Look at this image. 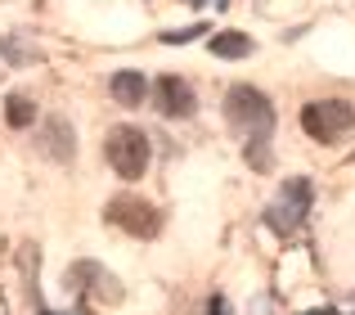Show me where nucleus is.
Returning a JSON list of instances; mask_svg holds the SVG:
<instances>
[{
    "label": "nucleus",
    "mask_w": 355,
    "mask_h": 315,
    "mask_svg": "<svg viewBox=\"0 0 355 315\" xmlns=\"http://www.w3.org/2000/svg\"><path fill=\"white\" fill-rule=\"evenodd\" d=\"M306 212H311V180L297 176V180H288L284 189H279V198H275V207L266 212V221L288 235V230H297L306 221Z\"/></svg>",
    "instance_id": "nucleus-5"
},
{
    "label": "nucleus",
    "mask_w": 355,
    "mask_h": 315,
    "mask_svg": "<svg viewBox=\"0 0 355 315\" xmlns=\"http://www.w3.org/2000/svg\"><path fill=\"white\" fill-rule=\"evenodd\" d=\"M225 117L234 131H243L248 140H261V135H270V122H275V108H270V99L261 95L257 86H234L225 95Z\"/></svg>",
    "instance_id": "nucleus-2"
},
{
    "label": "nucleus",
    "mask_w": 355,
    "mask_h": 315,
    "mask_svg": "<svg viewBox=\"0 0 355 315\" xmlns=\"http://www.w3.org/2000/svg\"><path fill=\"white\" fill-rule=\"evenodd\" d=\"M108 90H113V99H117V104H126V108H139V104H144V95H148V81H144V72H130V68H121V72H113Z\"/></svg>",
    "instance_id": "nucleus-8"
},
{
    "label": "nucleus",
    "mask_w": 355,
    "mask_h": 315,
    "mask_svg": "<svg viewBox=\"0 0 355 315\" xmlns=\"http://www.w3.org/2000/svg\"><path fill=\"white\" fill-rule=\"evenodd\" d=\"M36 144L45 149V158H54V162H68V158L77 153L72 122H63V117H50V122H41V131H36Z\"/></svg>",
    "instance_id": "nucleus-6"
},
{
    "label": "nucleus",
    "mask_w": 355,
    "mask_h": 315,
    "mask_svg": "<svg viewBox=\"0 0 355 315\" xmlns=\"http://www.w3.org/2000/svg\"><path fill=\"white\" fill-rule=\"evenodd\" d=\"M198 36V27H180V32H162V41L166 45H180V41H193Z\"/></svg>",
    "instance_id": "nucleus-12"
},
{
    "label": "nucleus",
    "mask_w": 355,
    "mask_h": 315,
    "mask_svg": "<svg viewBox=\"0 0 355 315\" xmlns=\"http://www.w3.org/2000/svg\"><path fill=\"white\" fill-rule=\"evenodd\" d=\"M311 315H329V311H311Z\"/></svg>",
    "instance_id": "nucleus-14"
},
{
    "label": "nucleus",
    "mask_w": 355,
    "mask_h": 315,
    "mask_svg": "<svg viewBox=\"0 0 355 315\" xmlns=\"http://www.w3.org/2000/svg\"><path fill=\"white\" fill-rule=\"evenodd\" d=\"M252 50H257V45H252L248 32H216L211 36V54H216V59H248Z\"/></svg>",
    "instance_id": "nucleus-9"
},
{
    "label": "nucleus",
    "mask_w": 355,
    "mask_h": 315,
    "mask_svg": "<svg viewBox=\"0 0 355 315\" xmlns=\"http://www.w3.org/2000/svg\"><path fill=\"white\" fill-rule=\"evenodd\" d=\"M148 153L153 149H148V135L139 126H113L104 140V158L121 180H139L148 171Z\"/></svg>",
    "instance_id": "nucleus-1"
},
{
    "label": "nucleus",
    "mask_w": 355,
    "mask_h": 315,
    "mask_svg": "<svg viewBox=\"0 0 355 315\" xmlns=\"http://www.w3.org/2000/svg\"><path fill=\"white\" fill-rule=\"evenodd\" d=\"M157 108H162L166 117H189L193 108H198V99H193V90H189L184 77H162L157 81Z\"/></svg>",
    "instance_id": "nucleus-7"
},
{
    "label": "nucleus",
    "mask_w": 355,
    "mask_h": 315,
    "mask_svg": "<svg viewBox=\"0 0 355 315\" xmlns=\"http://www.w3.org/2000/svg\"><path fill=\"white\" fill-rule=\"evenodd\" d=\"M5 113H9V126H18V131L36 122V104H32V99H27V95H9Z\"/></svg>",
    "instance_id": "nucleus-10"
},
{
    "label": "nucleus",
    "mask_w": 355,
    "mask_h": 315,
    "mask_svg": "<svg viewBox=\"0 0 355 315\" xmlns=\"http://www.w3.org/2000/svg\"><path fill=\"white\" fill-rule=\"evenodd\" d=\"M248 167H257V171H270V135H261V140H248Z\"/></svg>",
    "instance_id": "nucleus-11"
},
{
    "label": "nucleus",
    "mask_w": 355,
    "mask_h": 315,
    "mask_svg": "<svg viewBox=\"0 0 355 315\" xmlns=\"http://www.w3.org/2000/svg\"><path fill=\"white\" fill-rule=\"evenodd\" d=\"M211 315H230V307H225V302L216 298V302H211Z\"/></svg>",
    "instance_id": "nucleus-13"
},
{
    "label": "nucleus",
    "mask_w": 355,
    "mask_h": 315,
    "mask_svg": "<svg viewBox=\"0 0 355 315\" xmlns=\"http://www.w3.org/2000/svg\"><path fill=\"white\" fill-rule=\"evenodd\" d=\"M104 221L117 225V230H126V235H135V239H153L157 230H162V212H157L153 203H144L139 194H117L104 207Z\"/></svg>",
    "instance_id": "nucleus-3"
},
{
    "label": "nucleus",
    "mask_w": 355,
    "mask_h": 315,
    "mask_svg": "<svg viewBox=\"0 0 355 315\" xmlns=\"http://www.w3.org/2000/svg\"><path fill=\"white\" fill-rule=\"evenodd\" d=\"M302 126H306L311 140L333 144V140H342V135L355 126V108L342 104V99H315V104L302 108Z\"/></svg>",
    "instance_id": "nucleus-4"
}]
</instances>
